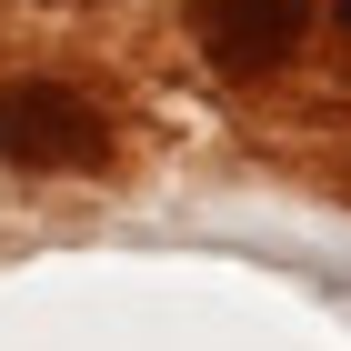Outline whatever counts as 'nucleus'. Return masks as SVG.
<instances>
[{
  "mask_svg": "<svg viewBox=\"0 0 351 351\" xmlns=\"http://www.w3.org/2000/svg\"><path fill=\"white\" fill-rule=\"evenodd\" d=\"M0 161L10 171H101L110 121L71 81H21V90H0Z\"/></svg>",
  "mask_w": 351,
  "mask_h": 351,
  "instance_id": "nucleus-1",
  "label": "nucleus"
},
{
  "mask_svg": "<svg viewBox=\"0 0 351 351\" xmlns=\"http://www.w3.org/2000/svg\"><path fill=\"white\" fill-rule=\"evenodd\" d=\"M301 21H311V0H211L201 10V51L221 71H261V60H281L301 40Z\"/></svg>",
  "mask_w": 351,
  "mask_h": 351,
  "instance_id": "nucleus-2",
  "label": "nucleus"
}]
</instances>
